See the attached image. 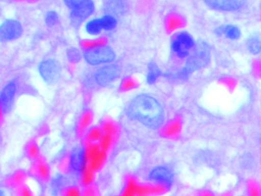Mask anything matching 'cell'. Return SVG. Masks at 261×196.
I'll return each instance as SVG.
<instances>
[{
  "mask_svg": "<svg viewBox=\"0 0 261 196\" xmlns=\"http://www.w3.org/2000/svg\"><path fill=\"white\" fill-rule=\"evenodd\" d=\"M182 119L179 115L168 120L159 130V135L164 138L176 139L180 135Z\"/></svg>",
  "mask_w": 261,
  "mask_h": 196,
  "instance_id": "obj_10",
  "label": "cell"
},
{
  "mask_svg": "<svg viewBox=\"0 0 261 196\" xmlns=\"http://www.w3.org/2000/svg\"><path fill=\"white\" fill-rule=\"evenodd\" d=\"M117 141V140L113 137L103 134L98 142V144L101 149L109 153Z\"/></svg>",
  "mask_w": 261,
  "mask_h": 196,
  "instance_id": "obj_26",
  "label": "cell"
},
{
  "mask_svg": "<svg viewBox=\"0 0 261 196\" xmlns=\"http://www.w3.org/2000/svg\"><path fill=\"white\" fill-rule=\"evenodd\" d=\"M84 57L87 63L95 65L112 62L115 58V52L107 45L95 46L87 49Z\"/></svg>",
  "mask_w": 261,
  "mask_h": 196,
  "instance_id": "obj_4",
  "label": "cell"
},
{
  "mask_svg": "<svg viewBox=\"0 0 261 196\" xmlns=\"http://www.w3.org/2000/svg\"><path fill=\"white\" fill-rule=\"evenodd\" d=\"M94 113L91 109L83 110L80 115L75 127V135L76 138L82 139L92 124Z\"/></svg>",
  "mask_w": 261,
  "mask_h": 196,
  "instance_id": "obj_11",
  "label": "cell"
},
{
  "mask_svg": "<svg viewBox=\"0 0 261 196\" xmlns=\"http://www.w3.org/2000/svg\"><path fill=\"white\" fill-rule=\"evenodd\" d=\"M58 20V15L57 12L51 10L48 11L45 16V21L48 26L55 25Z\"/></svg>",
  "mask_w": 261,
  "mask_h": 196,
  "instance_id": "obj_35",
  "label": "cell"
},
{
  "mask_svg": "<svg viewBox=\"0 0 261 196\" xmlns=\"http://www.w3.org/2000/svg\"><path fill=\"white\" fill-rule=\"evenodd\" d=\"M28 176V172L22 169H18L6 177L3 180V184L7 188L15 189L25 183Z\"/></svg>",
  "mask_w": 261,
  "mask_h": 196,
  "instance_id": "obj_14",
  "label": "cell"
},
{
  "mask_svg": "<svg viewBox=\"0 0 261 196\" xmlns=\"http://www.w3.org/2000/svg\"><path fill=\"white\" fill-rule=\"evenodd\" d=\"M133 115L149 127H156L162 121L161 106L153 97L141 94L136 96L130 105Z\"/></svg>",
  "mask_w": 261,
  "mask_h": 196,
  "instance_id": "obj_1",
  "label": "cell"
},
{
  "mask_svg": "<svg viewBox=\"0 0 261 196\" xmlns=\"http://www.w3.org/2000/svg\"><path fill=\"white\" fill-rule=\"evenodd\" d=\"M94 10L92 0H81L78 5L71 10L70 18L73 24H80L92 14Z\"/></svg>",
  "mask_w": 261,
  "mask_h": 196,
  "instance_id": "obj_7",
  "label": "cell"
},
{
  "mask_svg": "<svg viewBox=\"0 0 261 196\" xmlns=\"http://www.w3.org/2000/svg\"><path fill=\"white\" fill-rule=\"evenodd\" d=\"M82 196H100L101 193L98 185L95 182L82 187Z\"/></svg>",
  "mask_w": 261,
  "mask_h": 196,
  "instance_id": "obj_28",
  "label": "cell"
},
{
  "mask_svg": "<svg viewBox=\"0 0 261 196\" xmlns=\"http://www.w3.org/2000/svg\"><path fill=\"white\" fill-rule=\"evenodd\" d=\"M80 182L82 187H84L94 182L96 173L87 163H83L80 167Z\"/></svg>",
  "mask_w": 261,
  "mask_h": 196,
  "instance_id": "obj_20",
  "label": "cell"
},
{
  "mask_svg": "<svg viewBox=\"0 0 261 196\" xmlns=\"http://www.w3.org/2000/svg\"><path fill=\"white\" fill-rule=\"evenodd\" d=\"M14 193L17 196H32L34 195L33 191L25 183L15 188Z\"/></svg>",
  "mask_w": 261,
  "mask_h": 196,
  "instance_id": "obj_34",
  "label": "cell"
},
{
  "mask_svg": "<svg viewBox=\"0 0 261 196\" xmlns=\"http://www.w3.org/2000/svg\"><path fill=\"white\" fill-rule=\"evenodd\" d=\"M119 74V68L113 64L105 65L97 70L95 75L97 82L105 85L116 79Z\"/></svg>",
  "mask_w": 261,
  "mask_h": 196,
  "instance_id": "obj_12",
  "label": "cell"
},
{
  "mask_svg": "<svg viewBox=\"0 0 261 196\" xmlns=\"http://www.w3.org/2000/svg\"><path fill=\"white\" fill-rule=\"evenodd\" d=\"M61 69L60 63L54 59H48L42 61L38 67L41 76L48 82L56 79L60 74Z\"/></svg>",
  "mask_w": 261,
  "mask_h": 196,
  "instance_id": "obj_9",
  "label": "cell"
},
{
  "mask_svg": "<svg viewBox=\"0 0 261 196\" xmlns=\"http://www.w3.org/2000/svg\"><path fill=\"white\" fill-rule=\"evenodd\" d=\"M161 74V71L158 65L154 63H150L148 65L147 82L149 84H153Z\"/></svg>",
  "mask_w": 261,
  "mask_h": 196,
  "instance_id": "obj_27",
  "label": "cell"
},
{
  "mask_svg": "<svg viewBox=\"0 0 261 196\" xmlns=\"http://www.w3.org/2000/svg\"><path fill=\"white\" fill-rule=\"evenodd\" d=\"M16 91V86L13 82L7 84L2 90L1 96V110H5L10 106Z\"/></svg>",
  "mask_w": 261,
  "mask_h": 196,
  "instance_id": "obj_16",
  "label": "cell"
},
{
  "mask_svg": "<svg viewBox=\"0 0 261 196\" xmlns=\"http://www.w3.org/2000/svg\"><path fill=\"white\" fill-rule=\"evenodd\" d=\"M86 32L91 35H97L103 29L100 18H94L89 21L86 24Z\"/></svg>",
  "mask_w": 261,
  "mask_h": 196,
  "instance_id": "obj_23",
  "label": "cell"
},
{
  "mask_svg": "<svg viewBox=\"0 0 261 196\" xmlns=\"http://www.w3.org/2000/svg\"><path fill=\"white\" fill-rule=\"evenodd\" d=\"M108 7L115 14L122 13L125 8L124 0H108Z\"/></svg>",
  "mask_w": 261,
  "mask_h": 196,
  "instance_id": "obj_30",
  "label": "cell"
},
{
  "mask_svg": "<svg viewBox=\"0 0 261 196\" xmlns=\"http://www.w3.org/2000/svg\"><path fill=\"white\" fill-rule=\"evenodd\" d=\"M247 47L249 52L253 54H257L261 52V39L253 37L249 39L247 42Z\"/></svg>",
  "mask_w": 261,
  "mask_h": 196,
  "instance_id": "obj_32",
  "label": "cell"
},
{
  "mask_svg": "<svg viewBox=\"0 0 261 196\" xmlns=\"http://www.w3.org/2000/svg\"><path fill=\"white\" fill-rule=\"evenodd\" d=\"M108 153L100 149L88 161L90 167L95 173L100 171L105 165Z\"/></svg>",
  "mask_w": 261,
  "mask_h": 196,
  "instance_id": "obj_17",
  "label": "cell"
},
{
  "mask_svg": "<svg viewBox=\"0 0 261 196\" xmlns=\"http://www.w3.org/2000/svg\"><path fill=\"white\" fill-rule=\"evenodd\" d=\"M21 23L17 20L9 19L0 27V39L2 41H10L19 38L22 33Z\"/></svg>",
  "mask_w": 261,
  "mask_h": 196,
  "instance_id": "obj_8",
  "label": "cell"
},
{
  "mask_svg": "<svg viewBox=\"0 0 261 196\" xmlns=\"http://www.w3.org/2000/svg\"><path fill=\"white\" fill-rule=\"evenodd\" d=\"M210 57L211 51L208 44L204 42H200L187 60L185 66L179 74V76L186 78L193 71L204 66L210 61Z\"/></svg>",
  "mask_w": 261,
  "mask_h": 196,
  "instance_id": "obj_3",
  "label": "cell"
},
{
  "mask_svg": "<svg viewBox=\"0 0 261 196\" xmlns=\"http://www.w3.org/2000/svg\"><path fill=\"white\" fill-rule=\"evenodd\" d=\"M103 134L109 135L117 140L120 134V128L115 120L109 116H105L99 124Z\"/></svg>",
  "mask_w": 261,
  "mask_h": 196,
  "instance_id": "obj_15",
  "label": "cell"
},
{
  "mask_svg": "<svg viewBox=\"0 0 261 196\" xmlns=\"http://www.w3.org/2000/svg\"><path fill=\"white\" fill-rule=\"evenodd\" d=\"M28 173L29 176L43 184L48 183L50 178L49 165L42 155L37 159L31 161Z\"/></svg>",
  "mask_w": 261,
  "mask_h": 196,
  "instance_id": "obj_5",
  "label": "cell"
},
{
  "mask_svg": "<svg viewBox=\"0 0 261 196\" xmlns=\"http://www.w3.org/2000/svg\"><path fill=\"white\" fill-rule=\"evenodd\" d=\"M66 56L68 60L73 63L79 62L81 59V54L78 48L71 47L66 51Z\"/></svg>",
  "mask_w": 261,
  "mask_h": 196,
  "instance_id": "obj_33",
  "label": "cell"
},
{
  "mask_svg": "<svg viewBox=\"0 0 261 196\" xmlns=\"http://www.w3.org/2000/svg\"><path fill=\"white\" fill-rule=\"evenodd\" d=\"M150 178L154 182L171 185V175L165 168L159 167L154 169L151 172Z\"/></svg>",
  "mask_w": 261,
  "mask_h": 196,
  "instance_id": "obj_21",
  "label": "cell"
},
{
  "mask_svg": "<svg viewBox=\"0 0 261 196\" xmlns=\"http://www.w3.org/2000/svg\"><path fill=\"white\" fill-rule=\"evenodd\" d=\"M24 155L31 161L37 159L41 155L38 144L35 138H31L25 144Z\"/></svg>",
  "mask_w": 261,
  "mask_h": 196,
  "instance_id": "obj_19",
  "label": "cell"
},
{
  "mask_svg": "<svg viewBox=\"0 0 261 196\" xmlns=\"http://www.w3.org/2000/svg\"><path fill=\"white\" fill-rule=\"evenodd\" d=\"M65 5L71 10L74 9L81 0H63Z\"/></svg>",
  "mask_w": 261,
  "mask_h": 196,
  "instance_id": "obj_36",
  "label": "cell"
},
{
  "mask_svg": "<svg viewBox=\"0 0 261 196\" xmlns=\"http://www.w3.org/2000/svg\"><path fill=\"white\" fill-rule=\"evenodd\" d=\"M194 44L192 36L187 32H181L177 34L172 41L171 47L173 52L179 58H185L188 56L189 50Z\"/></svg>",
  "mask_w": 261,
  "mask_h": 196,
  "instance_id": "obj_6",
  "label": "cell"
},
{
  "mask_svg": "<svg viewBox=\"0 0 261 196\" xmlns=\"http://www.w3.org/2000/svg\"><path fill=\"white\" fill-rule=\"evenodd\" d=\"M206 5L214 9L232 11L241 7L245 0H204Z\"/></svg>",
  "mask_w": 261,
  "mask_h": 196,
  "instance_id": "obj_13",
  "label": "cell"
},
{
  "mask_svg": "<svg viewBox=\"0 0 261 196\" xmlns=\"http://www.w3.org/2000/svg\"><path fill=\"white\" fill-rule=\"evenodd\" d=\"M73 159L70 154L65 155L58 164L59 170L64 173L69 172L75 164Z\"/></svg>",
  "mask_w": 261,
  "mask_h": 196,
  "instance_id": "obj_24",
  "label": "cell"
},
{
  "mask_svg": "<svg viewBox=\"0 0 261 196\" xmlns=\"http://www.w3.org/2000/svg\"><path fill=\"white\" fill-rule=\"evenodd\" d=\"M170 185L159 182L151 183L140 182L135 176L128 175L124 180V185L120 193L121 196H148L165 193Z\"/></svg>",
  "mask_w": 261,
  "mask_h": 196,
  "instance_id": "obj_2",
  "label": "cell"
},
{
  "mask_svg": "<svg viewBox=\"0 0 261 196\" xmlns=\"http://www.w3.org/2000/svg\"><path fill=\"white\" fill-rule=\"evenodd\" d=\"M240 29L235 25L228 24L223 25V34L227 38L231 40H236L241 36Z\"/></svg>",
  "mask_w": 261,
  "mask_h": 196,
  "instance_id": "obj_25",
  "label": "cell"
},
{
  "mask_svg": "<svg viewBox=\"0 0 261 196\" xmlns=\"http://www.w3.org/2000/svg\"><path fill=\"white\" fill-rule=\"evenodd\" d=\"M102 29L109 31L114 29L117 24V20L115 17L111 15L107 14L100 18Z\"/></svg>",
  "mask_w": 261,
  "mask_h": 196,
  "instance_id": "obj_29",
  "label": "cell"
},
{
  "mask_svg": "<svg viewBox=\"0 0 261 196\" xmlns=\"http://www.w3.org/2000/svg\"><path fill=\"white\" fill-rule=\"evenodd\" d=\"M102 134V131L99 125L91 127L82 138L83 146L91 143H98Z\"/></svg>",
  "mask_w": 261,
  "mask_h": 196,
  "instance_id": "obj_18",
  "label": "cell"
},
{
  "mask_svg": "<svg viewBox=\"0 0 261 196\" xmlns=\"http://www.w3.org/2000/svg\"><path fill=\"white\" fill-rule=\"evenodd\" d=\"M83 147L81 155L82 164L88 162L91 157L100 149L98 143L89 144Z\"/></svg>",
  "mask_w": 261,
  "mask_h": 196,
  "instance_id": "obj_22",
  "label": "cell"
},
{
  "mask_svg": "<svg viewBox=\"0 0 261 196\" xmlns=\"http://www.w3.org/2000/svg\"><path fill=\"white\" fill-rule=\"evenodd\" d=\"M61 196H80L81 189L76 185H69L63 187L60 191Z\"/></svg>",
  "mask_w": 261,
  "mask_h": 196,
  "instance_id": "obj_31",
  "label": "cell"
}]
</instances>
